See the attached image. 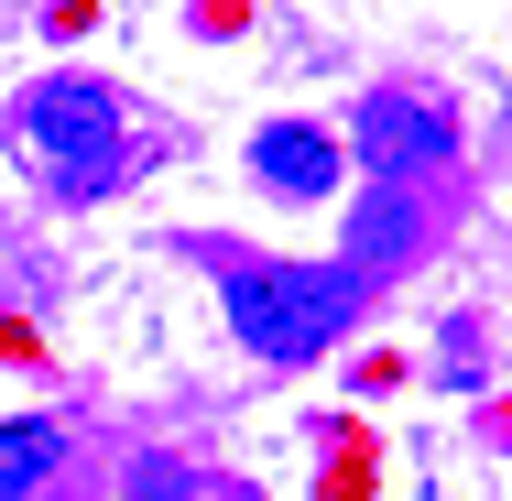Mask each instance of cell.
I'll return each instance as SVG.
<instances>
[{
	"label": "cell",
	"instance_id": "cell-1",
	"mask_svg": "<svg viewBox=\"0 0 512 501\" xmlns=\"http://www.w3.org/2000/svg\"><path fill=\"white\" fill-rule=\"evenodd\" d=\"M349 316H360V273H349V262H273V273H229V327H240V349H251V360H273V371L316 360Z\"/></svg>",
	"mask_w": 512,
	"mask_h": 501
},
{
	"label": "cell",
	"instance_id": "cell-2",
	"mask_svg": "<svg viewBox=\"0 0 512 501\" xmlns=\"http://www.w3.org/2000/svg\"><path fill=\"white\" fill-rule=\"evenodd\" d=\"M11 131H22V153H33V175H44L55 197L120 186V99H109L99 77H44V88H22Z\"/></svg>",
	"mask_w": 512,
	"mask_h": 501
},
{
	"label": "cell",
	"instance_id": "cell-3",
	"mask_svg": "<svg viewBox=\"0 0 512 501\" xmlns=\"http://www.w3.org/2000/svg\"><path fill=\"white\" fill-rule=\"evenodd\" d=\"M447 153H458V131H447V109H436V99H414V88L360 99V175L414 186V175H436Z\"/></svg>",
	"mask_w": 512,
	"mask_h": 501
},
{
	"label": "cell",
	"instance_id": "cell-4",
	"mask_svg": "<svg viewBox=\"0 0 512 501\" xmlns=\"http://www.w3.org/2000/svg\"><path fill=\"white\" fill-rule=\"evenodd\" d=\"M251 175H262V186H284V197H327V186H338V142L284 120V131H262V142H251Z\"/></svg>",
	"mask_w": 512,
	"mask_h": 501
},
{
	"label": "cell",
	"instance_id": "cell-5",
	"mask_svg": "<svg viewBox=\"0 0 512 501\" xmlns=\"http://www.w3.org/2000/svg\"><path fill=\"white\" fill-rule=\"evenodd\" d=\"M55 458H66V436L44 425V414H22V425H0V501H33L55 480Z\"/></svg>",
	"mask_w": 512,
	"mask_h": 501
},
{
	"label": "cell",
	"instance_id": "cell-6",
	"mask_svg": "<svg viewBox=\"0 0 512 501\" xmlns=\"http://www.w3.org/2000/svg\"><path fill=\"white\" fill-rule=\"evenodd\" d=\"M404 240H414V207H404V186H382V197L349 218V273H360V262H393Z\"/></svg>",
	"mask_w": 512,
	"mask_h": 501
},
{
	"label": "cell",
	"instance_id": "cell-7",
	"mask_svg": "<svg viewBox=\"0 0 512 501\" xmlns=\"http://www.w3.org/2000/svg\"><path fill=\"white\" fill-rule=\"evenodd\" d=\"M131 501H197V491H186L164 458H142V469H131Z\"/></svg>",
	"mask_w": 512,
	"mask_h": 501
}]
</instances>
